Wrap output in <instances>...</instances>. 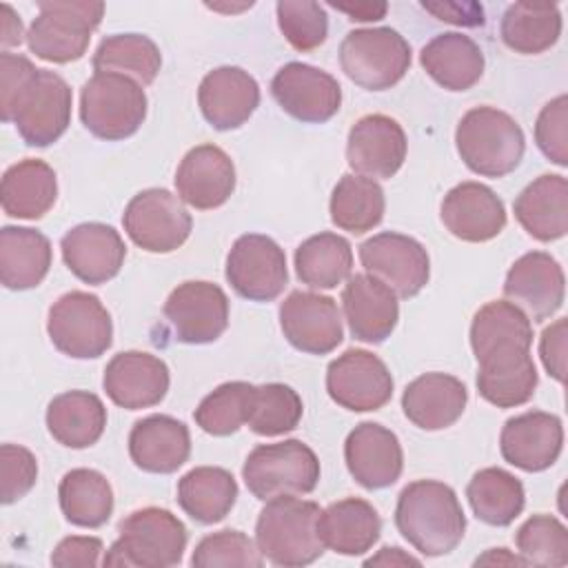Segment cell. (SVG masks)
<instances>
[{
  "label": "cell",
  "mask_w": 568,
  "mask_h": 568,
  "mask_svg": "<svg viewBox=\"0 0 568 568\" xmlns=\"http://www.w3.org/2000/svg\"><path fill=\"white\" fill-rule=\"evenodd\" d=\"M51 268V242L29 226L0 229V282L9 291H29L42 284Z\"/></svg>",
  "instance_id": "36"
},
{
  "label": "cell",
  "mask_w": 568,
  "mask_h": 568,
  "mask_svg": "<svg viewBox=\"0 0 568 568\" xmlns=\"http://www.w3.org/2000/svg\"><path fill=\"white\" fill-rule=\"evenodd\" d=\"M532 346V324L528 315L508 300H493L484 304L470 322V348L475 357L497 344Z\"/></svg>",
  "instance_id": "44"
},
{
  "label": "cell",
  "mask_w": 568,
  "mask_h": 568,
  "mask_svg": "<svg viewBox=\"0 0 568 568\" xmlns=\"http://www.w3.org/2000/svg\"><path fill=\"white\" fill-rule=\"evenodd\" d=\"M0 11H2V36H0V42H2V49L7 51L9 47H18L27 38V33L22 29L20 16L11 9V4L4 2L0 7Z\"/></svg>",
  "instance_id": "57"
},
{
  "label": "cell",
  "mask_w": 568,
  "mask_h": 568,
  "mask_svg": "<svg viewBox=\"0 0 568 568\" xmlns=\"http://www.w3.org/2000/svg\"><path fill=\"white\" fill-rule=\"evenodd\" d=\"M142 84L120 73H93L80 91V120L84 129L106 142L133 135L146 118Z\"/></svg>",
  "instance_id": "7"
},
{
  "label": "cell",
  "mask_w": 568,
  "mask_h": 568,
  "mask_svg": "<svg viewBox=\"0 0 568 568\" xmlns=\"http://www.w3.org/2000/svg\"><path fill=\"white\" fill-rule=\"evenodd\" d=\"M0 499L4 506L22 499L38 479L36 455L20 444H2L0 448Z\"/></svg>",
  "instance_id": "51"
},
{
  "label": "cell",
  "mask_w": 568,
  "mask_h": 568,
  "mask_svg": "<svg viewBox=\"0 0 568 568\" xmlns=\"http://www.w3.org/2000/svg\"><path fill=\"white\" fill-rule=\"evenodd\" d=\"M277 27L297 51H313L328 38V16L320 2L280 0L275 4Z\"/></svg>",
  "instance_id": "48"
},
{
  "label": "cell",
  "mask_w": 568,
  "mask_h": 568,
  "mask_svg": "<svg viewBox=\"0 0 568 568\" xmlns=\"http://www.w3.org/2000/svg\"><path fill=\"white\" fill-rule=\"evenodd\" d=\"M237 499L235 477L220 466H197L178 481V504L197 524L222 521Z\"/></svg>",
  "instance_id": "37"
},
{
  "label": "cell",
  "mask_w": 568,
  "mask_h": 568,
  "mask_svg": "<svg viewBox=\"0 0 568 568\" xmlns=\"http://www.w3.org/2000/svg\"><path fill=\"white\" fill-rule=\"evenodd\" d=\"M468 404L462 379L448 373H424L415 377L402 395V410L422 430H444L453 426Z\"/></svg>",
  "instance_id": "30"
},
{
  "label": "cell",
  "mask_w": 568,
  "mask_h": 568,
  "mask_svg": "<svg viewBox=\"0 0 568 568\" xmlns=\"http://www.w3.org/2000/svg\"><path fill=\"white\" fill-rule=\"evenodd\" d=\"M164 317L182 344H211L229 326V297L226 293L204 280H189L178 284L166 302Z\"/></svg>",
  "instance_id": "15"
},
{
  "label": "cell",
  "mask_w": 568,
  "mask_h": 568,
  "mask_svg": "<svg viewBox=\"0 0 568 568\" xmlns=\"http://www.w3.org/2000/svg\"><path fill=\"white\" fill-rule=\"evenodd\" d=\"M353 248L346 237L324 231L295 248V273L302 284L320 291L337 288L351 277Z\"/></svg>",
  "instance_id": "40"
},
{
  "label": "cell",
  "mask_w": 568,
  "mask_h": 568,
  "mask_svg": "<svg viewBox=\"0 0 568 568\" xmlns=\"http://www.w3.org/2000/svg\"><path fill=\"white\" fill-rule=\"evenodd\" d=\"M455 146L473 173L504 178L519 166L526 138L513 115L484 104L462 115L455 129Z\"/></svg>",
  "instance_id": "3"
},
{
  "label": "cell",
  "mask_w": 568,
  "mask_h": 568,
  "mask_svg": "<svg viewBox=\"0 0 568 568\" xmlns=\"http://www.w3.org/2000/svg\"><path fill=\"white\" fill-rule=\"evenodd\" d=\"M248 493L262 501L282 495H308L320 481V459L302 439L255 446L242 466Z\"/></svg>",
  "instance_id": "6"
},
{
  "label": "cell",
  "mask_w": 568,
  "mask_h": 568,
  "mask_svg": "<svg viewBox=\"0 0 568 568\" xmlns=\"http://www.w3.org/2000/svg\"><path fill=\"white\" fill-rule=\"evenodd\" d=\"M386 211L384 189L364 175L346 173L339 178L331 193L328 213L331 222L353 235L373 231Z\"/></svg>",
  "instance_id": "42"
},
{
  "label": "cell",
  "mask_w": 568,
  "mask_h": 568,
  "mask_svg": "<svg viewBox=\"0 0 568 568\" xmlns=\"http://www.w3.org/2000/svg\"><path fill=\"white\" fill-rule=\"evenodd\" d=\"M501 42L521 55H539L555 47L561 36V11L557 4L515 2L499 24Z\"/></svg>",
  "instance_id": "41"
},
{
  "label": "cell",
  "mask_w": 568,
  "mask_h": 568,
  "mask_svg": "<svg viewBox=\"0 0 568 568\" xmlns=\"http://www.w3.org/2000/svg\"><path fill=\"white\" fill-rule=\"evenodd\" d=\"M344 462L351 477L366 490L393 486L404 468V453L397 435L377 424H357L344 442Z\"/></svg>",
  "instance_id": "23"
},
{
  "label": "cell",
  "mask_w": 568,
  "mask_h": 568,
  "mask_svg": "<svg viewBox=\"0 0 568 568\" xmlns=\"http://www.w3.org/2000/svg\"><path fill=\"white\" fill-rule=\"evenodd\" d=\"M129 455L144 473L171 475L191 455L189 428L171 415L142 417L129 433Z\"/></svg>",
  "instance_id": "29"
},
{
  "label": "cell",
  "mask_w": 568,
  "mask_h": 568,
  "mask_svg": "<svg viewBox=\"0 0 568 568\" xmlns=\"http://www.w3.org/2000/svg\"><path fill=\"white\" fill-rule=\"evenodd\" d=\"M564 448L561 419L546 410H526L506 419L499 433L501 457L526 473L550 468Z\"/></svg>",
  "instance_id": "22"
},
{
  "label": "cell",
  "mask_w": 568,
  "mask_h": 568,
  "mask_svg": "<svg viewBox=\"0 0 568 568\" xmlns=\"http://www.w3.org/2000/svg\"><path fill=\"white\" fill-rule=\"evenodd\" d=\"M71 106L73 95L67 80L55 71L38 69L2 113V122H13L24 144L44 149L69 129Z\"/></svg>",
  "instance_id": "9"
},
{
  "label": "cell",
  "mask_w": 568,
  "mask_h": 568,
  "mask_svg": "<svg viewBox=\"0 0 568 568\" xmlns=\"http://www.w3.org/2000/svg\"><path fill=\"white\" fill-rule=\"evenodd\" d=\"M169 366L146 351H122L104 368L102 386L109 399L126 410L158 406L169 393Z\"/></svg>",
  "instance_id": "21"
},
{
  "label": "cell",
  "mask_w": 568,
  "mask_h": 568,
  "mask_svg": "<svg viewBox=\"0 0 568 568\" xmlns=\"http://www.w3.org/2000/svg\"><path fill=\"white\" fill-rule=\"evenodd\" d=\"M442 222L450 235L462 242H488L506 226V206L501 197L481 182H462L453 186L439 206Z\"/></svg>",
  "instance_id": "26"
},
{
  "label": "cell",
  "mask_w": 568,
  "mask_h": 568,
  "mask_svg": "<svg viewBox=\"0 0 568 568\" xmlns=\"http://www.w3.org/2000/svg\"><path fill=\"white\" fill-rule=\"evenodd\" d=\"M566 317H559L555 324L546 326L539 339V357L546 373L561 382L566 379Z\"/></svg>",
  "instance_id": "54"
},
{
  "label": "cell",
  "mask_w": 568,
  "mask_h": 568,
  "mask_svg": "<svg viewBox=\"0 0 568 568\" xmlns=\"http://www.w3.org/2000/svg\"><path fill=\"white\" fill-rule=\"evenodd\" d=\"M568 98L561 93L541 106L535 122L539 151L557 166H568Z\"/></svg>",
  "instance_id": "50"
},
{
  "label": "cell",
  "mask_w": 568,
  "mask_h": 568,
  "mask_svg": "<svg viewBox=\"0 0 568 568\" xmlns=\"http://www.w3.org/2000/svg\"><path fill=\"white\" fill-rule=\"evenodd\" d=\"M122 226L129 240L146 253H171L180 248L193 229L184 202L166 189H144L135 193L124 213Z\"/></svg>",
  "instance_id": "11"
},
{
  "label": "cell",
  "mask_w": 568,
  "mask_h": 568,
  "mask_svg": "<svg viewBox=\"0 0 568 568\" xmlns=\"http://www.w3.org/2000/svg\"><path fill=\"white\" fill-rule=\"evenodd\" d=\"M422 7L437 20L459 24V27H481L484 9L475 2H422Z\"/></svg>",
  "instance_id": "55"
},
{
  "label": "cell",
  "mask_w": 568,
  "mask_h": 568,
  "mask_svg": "<svg viewBox=\"0 0 568 568\" xmlns=\"http://www.w3.org/2000/svg\"><path fill=\"white\" fill-rule=\"evenodd\" d=\"M253 390L255 386L248 382L220 384L197 404L193 413L195 424L213 437L237 433L248 422Z\"/></svg>",
  "instance_id": "45"
},
{
  "label": "cell",
  "mask_w": 568,
  "mask_h": 568,
  "mask_svg": "<svg viewBox=\"0 0 568 568\" xmlns=\"http://www.w3.org/2000/svg\"><path fill=\"white\" fill-rule=\"evenodd\" d=\"M495 566V564H510V566H526V559L521 555H510L508 548H490L486 555L475 559V566Z\"/></svg>",
  "instance_id": "59"
},
{
  "label": "cell",
  "mask_w": 568,
  "mask_h": 568,
  "mask_svg": "<svg viewBox=\"0 0 568 568\" xmlns=\"http://www.w3.org/2000/svg\"><path fill=\"white\" fill-rule=\"evenodd\" d=\"M226 282L251 302H271L288 284L286 255L282 246L262 233L240 235L226 255Z\"/></svg>",
  "instance_id": "12"
},
{
  "label": "cell",
  "mask_w": 568,
  "mask_h": 568,
  "mask_svg": "<svg viewBox=\"0 0 568 568\" xmlns=\"http://www.w3.org/2000/svg\"><path fill=\"white\" fill-rule=\"evenodd\" d=\"M422 69L446 91H468L484 75V51L464 33L448 31L428 40L419 51Z\"/></svg>",
  "instance_id": "31"
},
{
  "label": "cell",
  "mask_w": 568,
  "mask_h": 568,
  "mask_svg": "<svg viewBox=\"0 0 568 568\" xmlns=\"http://www.w3.org/2000/svg\"><path fill=\"white\" fill-rule=\"evenodd\" d=\"M342 308L348 331L364 344H382L399 320L397 295L377 277L355 273L342 291Z\"/></svg>",
  "instance_id": "28"
},
{
  "label": "cell",
  "mask_w": 568,
  "mask_h": 568,
  "mask_svg": "<svg viewBox=\"0 0 568 568\" xmlns=\"http://www.w3.org/2000/svg\"><path fill=\"white\" fill-rule=\"evenodd\" d=\"M304 415V404L297 390L288 384L271 382L255 386L251 413H248V428L262 437H277L297 428Z\"/></svg>",
  "instance_id": "46"
},
{
  "label": "cell",
  "mask_w": 568,
  "mask_h": 568,
  "mask_svg": "<svg viewBox=\"0 0 568 568\" xmlns=\"http://www.w3.org/2000/svg\"><path fill=\"white\" fill-rule=\"evenodd\" d=\"M58 200L55 171L38 158L11 164L0 184L2 211L16 220H40Z\"/></svg>",
  "instance_id": "34"
},
{
  "label": "cell",
  "mask_w": 568,
  "mask_h": 568,
  "mask_svg": "<svg viewBox=\"0 0 568 568\" xmlns=\"http://www.w3.org/2000/svg\"><path fill=\"white\" fill-rule=\"evenodd\" d=\"M477 393L497 408H515L532 399L539 375L530 357V346L506 342L475 357Z\"/></svg>",
  "instance_id": "18"
},
{
  "label": "cell",
  "mask_w": 568,
  "mask_h": 568,
  "mask_svg": "<svg viewBox=\"0 0 568 568\" xmlns=\"http://www.w3.org/2000/svg\"><path fill=\"white\" fill-rule=\"evenodd\" d=\"M47 430L67 448L93 446L106 428V408L95 393L67 390L55 395L47 406Z\"/></svg>",
  "instance_id": "35"
},
{
  "label": "cell",
  "mask_w": 568,
  "mask_h": 568,
  "mask_svg": "<svg viewBox=\"0 0 568 568\" xmlns=\"http://www.w3.org/2000/svg\"><path fill=\"white\" fill-rule=\"evenodd\" d=\"M473 515L488 526H510L526 506L524 484L508 470L488 466L473 475L466 486Z\"/></svg>",
  "instance_id": "39"
},
{
  "label": "cell",
  "mask_w": 568,
  "mask_h": 568,
  "mask_svg": "<svg viewBox=\"0 0 568 568\" xmlns=\"http://www.w3.org/2000/svg\"><path fill=\"white\" fill-rule=\"evenodd\" d=\"M406 151V133L390 115H364L348 131L346 162L357 175L371 180H390L402 169Z\"/></svg>",
  "instance_id": "19"
},
{
  "label": "cell",
  "mask_w": 568,
  "mask_h": 568,
  "mask_svg": "<svg viewBox=\"0 0 568 568\" xmlns=\"http://www.w3.org/2000/svg\"><path fill=\"white\" fill-rule=\"evenodd\" d=\"M413 60L406 38L390 27L353 29L339 44V67L366 91H386L408 71Z\"/></svg>",
  "instance_id": "8"
},
{
  "label": "cell",
  "mask_w": 568,
  "mask_h": 568,
  "mask_svg": "<svg viewBox=\"0 0 568 568\" xmlns=\"http://www.w3.org/2000/svg\"><path fill=\"white\" fill-rule=\"evenodd\" d=\"M317 530L324 548L357 557L373 548L382 535V519L373 504L359 497H346L326 506L317 517Z\"/></svg>",
  "instance_id": "33"
},
{
  "label": "cell",
  "mask_w": 568,
  "mask_h": 568,
  "mask_svg": "<svg viewBox=\"0 0 568 568\" xmlns=\"http://www.w3.org/2000/svg\"><path fill=\"white\" fill-rule=\"evenodd\" d=\"M422 561L413 555H406L397 546H384L375 557L366 559L364 566H419Z\"/></svg>",
  "instance_id": "58"
},
{
  "label": "cell",
  "mask_w": 568,
  "mask_h": 568,
  "mask_svg": "<svg viewBox=\"0 0 568 568\" xmlns=\"http://www.w3.org/2000/svg\"><path fill=\"white\" fill-rule=\"evenodd\" d=\"M393 375L388 366L364 348H348L326 368L328 397L353 413H371L393 397Z\"/></svg>",
  "instance_id": "13"
},
{
  "label": "cell",
  "mask_w": 568,
  "mask_h": 568,
  "mask_svg": "<svg viewBox=\"0 0 568 568\" xmlns=\"http://www.w3.org/2000/svg\"><path fill=\"white\" fill-rule=\"evenodd\" d=\"M515 546L526 564L559 568L568 564V530L552 515H532L515 532Z\"/></svg>",
  "instance_id": "47"
},
{
  "label": "cell",
  "mask_w": 568,
  "mask_h": 568,
  "mask_svg": "<svg viewBox=\"0 0 568 568\" xmlns=\"http://www.w3.org/2000/svg\"><path fill=\"white\" fill-rule=\"evenodd\" d=\"M186 528L166 508L146 506L129 513L118 524V539L106 550L104 566L171 568L186 550Z\"/></svg>",
  "instance_id": "4"
},
{
  "label": "cell",
  "mask_w": 568,
  "mask_h": 568,
  "mask_svg": "<svg viewBox=\"0 0 568 568\" xmlns=\"http://www.w3.org/2000/svg\"><path fill=\"white\" fill-rule=\"evenodd\" d=\"M521 229L539 240L555 242L568 233V182L559 173H544L532 180L513 204Z\"/></svg>",
  "instance_id": "32"
},
{
  "label": "cell",
  "mask_w": 568,
  "mask_h": 568,
  "mask_svg": "<svg viewBox=\"0 0 568 568\" xmlns=\"http://www.w3.org/2000/svg\"><path fill=\"white\" fill-rule=\"evenodd\" d=\"M331 7L346 13L348 20L353 22H375V20H382L388 11L386 2H355V4L331 2Z\"/></svg>",
  "instance_id": "56"
},
{
  "label": "cell",
  "mask_w": 568,
  "mask_h": 568,
  "mask_svg": "<svg viewBox=\"0 0 568 568\" xmlns=\"http://www.w3.org/2000/svg\"><path fill=\"white\" fill-rule=\"evenodd\" d=\"M395 526L419 555L442 557L464 539L466 515L448 484L417 479L404 486L397 497Z\"/></svg>",
  "instance_id": "1"
},
{
  "label": "cell",
  "mask_w": 568,
  "mask_h": 568,
  "mask_svg": "<svg viewBox=\"0 0 568 568\" xmlns=\"http://www.w3.org/2000/svg\"><path fill=\"white\" fill-rule=\"evenodd\" d=\"M38 9L40 13L27 31V44L36 58L53 64L80 60L104 16L102 2L87 0H44L38 2Z\"/></svg>",
  "instance_id": "5"
},
{
  "label": "cell",
  "mask_w": 568,
  "mask_h": 568,
  "mask_svg": "<svg viewBox=\"0 0 568 568\" xmlns=\"http://www.w3.org/2000/svg\"><path fill=\"white\" fill-rule=\"evenodd\" d=\"M67 268L84 284H104L113 280L126 257L120 233L102 222H84L69 229L60 240Z\"/></svg>",
  "instance_id": "24"
},
{
  "label": "cell",
  "mask_w": 568,
  "mask_h": 568,
  "mask_svg": "<svg viewBox=\"0 0 568 568\" xmlns=\"http://www.w3.org/2000/svg\"><path fill=\"white\" fill-rule=\"evenodd\" d=\"M264 564L257 544L242 530L224 528L202 537L191 555V566L217 568V566H240L260 568Z\"/></svg>",
  "instance_id": "49"
},
{
  "label": "cell",
  "mask_w": 568,
  "mask_h": 568,
  "mask_svg": "<svg viewBox=\"0 0 568 568\" xmlns=\"http://www.w3.org/2000/svg\"><path fill=\"white\" fill-rule=\"evenodd\" d=\"M175 191L197 211L217 209L235 191V164L217 144H197L186 151L175 171Z\"/></svg>",
  "instance_id": "25"
},
{
  "label": "cell",
  "mask_w": 568,
  "mask_h": 568,
  "mask_svg": "<svg viewBox=\"0 0 568 568\" xmlns=\"http://www.w3.org/2000/svg\"><path fill=\"white\" fill-rule=\"evenodd\" d=\"M280 326L286 342L308 355H328L344 339L337 302L313 291L288 293L280 304Z\"/></svg>",
  "instance_id": "17"
},
{
  "label": "cell",
  "mask_w": 568,
  "mask_h": 568,
  "mask_svg": "<svg viewBox=\"0 0 568 568\" xmlns=\"http://www.w3.org/2000/svg\"><path fill=\"white\" fill-rule=\"evenodd\" d=\"M197 104L213 129L231 131L242 126L255 113L260 104V84L240 67H217L202 78Z\"/></svg>",
  "instance_id": "27"
},
{
  "label": "cell",
  "mask_w": 568,
  "mask_h": 568,
  "mask_svg": "<svg viewBox=\"0 0 568 568\" xmlns=\"http://www.w3.org/2000/svg\"><path fill=\"white\" fill-rule=\"evenodd\" d=\"M322 508L297 495L266 501L255 521V544L266 561L284 568H302L322 557L324 544L317 530Z\"/></svg>",
  "instance_id": "2"
},
{
  "label": "cell",
  "mask_w": 568,
  "mask_h": 568,
  "mask_svg": "<svg viewBox=\"0 0 568 568\" xmlns=\"http://www.w3.org/2000/svg\"><path fill=\"white\" fill-rule=\"evenodd\" d=\"M58 501L64 519L78 528H100L113 513V488L93 468H71L58 486Z\"/></svg>",
  "instance_id": "38"
},
{
  "label": "cell",
  "mask_w": 568,
  "mask_h": 568,
  "mask_svg": "<svg viewBox=\"0 0 568 568\" xmlns=\"http://www.w3.org/2000/svg\"><path fill=\"white\" fill-rule=\"evenodd\" d=\"M364 271L384 282L397 297H415L430 277L426 248L404 233L384 231L359 244Z\"/></svg>",
  "instance_id": "14"
},
{
  "label": "cell",
  "mask_w": 568,
  "mask_h": 568,
  "mask_svg": "<svg viewBox=\"0 0 568 568\" xmlns=\"http://www.w3.org/2000/svg\"><path fill=\"white\" fill-rule=\"evenodd\" d=\"M38 67L20 53H0V113H7Z\"/></svg>",
  "instance_id": "52"
},
{
  "label": "cell",
  "mask_w": 568,
  "mask_h": 568,
  "mask_svg": "<svg viewBox=\"0 0 568 568\" xmlns=\"http://www.w3.org/2000/svg\"><path fill=\"white\" fill-rule=\"evenodd\" d=\"M51 344L73 359H95L113 344V322L98 295L69 291L60 295L47 317Z\"/></svg>",
  "instance_id": "10"
},
{
  "label": "cell",
  "mask_w": 568,
  "mask_h": 568,
  "mask_svg": "<svg viewBox=\"0 0 568 568\" xmlns=\"http://www.w3.org/2000/svg\"><path fill=\"white\" fill-rule=\"evenodd\" d=\"M91 64L95 73H120L146 87L160 73L162 53L149 36L115 33L98 44Z\"/></svg>",
  "instance_id": "43"
},
{
  "label": "cell",
  "mask_w": 568,
  "mask_h": 568,
  "mask_svg": "<svg viewBox=\"0 0 568 568\" xmlns=\"http://www.w3.org/2000/svg\"><path fill=\"white\" fill-rule=\"evenodd\" d=\"M104 546L100 537H82V535H71L64 537L51 552V564L60 566V568H73V566H82V568H91L100 564V555H102Z\"/></svg>",
  "instance_id": "53"
},
{
  "label": "cell",
  "mask_w": 568,
  "mask_h": 568,
  "mask_svg": "<svg viewBox=\"0 0 568 568\" xmlns=\"http://www.w3.org/2000/svg\"><path fill=\"white\" fill-rule=\"evenodd\" d=\"M504 295L528 320H550L564 304L566 277L561 264L544 251H530L513 262L504 280Z\"/></svg>",
  "instance_id": "20"
},
{
  "label": "cell",
  "mask_w": 568,
  "mask_h": 568,
  "mask_svg": "<svg viewBox=\"0 0 568 568\" xmlns=\"http://www.w3.org/2000/svg\"><path fill=\"white\" fill-rule=\"evenodd\" d=\"M271 95L284 113L306 124L328 122L342 106L339 82L306 62H286L271 80Z\"/></svg>",
  "instance_id": "16"
}]
</instances>
